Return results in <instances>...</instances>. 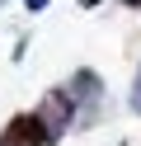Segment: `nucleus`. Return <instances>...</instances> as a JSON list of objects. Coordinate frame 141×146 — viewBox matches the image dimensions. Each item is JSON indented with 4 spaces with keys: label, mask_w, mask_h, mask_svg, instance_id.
<instances>
[{
    "label": "nucleus",
    "mask_w": 141,
    "mask_h": 146,
    "mask_svg": "<svg viewBox=\"0 0 141 146\" xmlns=\"http://www.w3.org/2000/svg\"><path fill=\"white\" fill-rule=\"evenodd\" d=\"M132 113H141V71H136V80H132Z\"/></svg>",
    "instance_id": "nucleus-4"
},
{
    "label": "nucleus",
    "mask_w": 141,
    "mask_h": 146,
    "mask_svg": "<svg viewBox=\"0 0 141 146\" xmlns=\"http://www.w3.org/2000/svg\"><path fill=\"white\" fill-rule=\"evenodd\" d=\"M122 5H127V10H141V0H122Z\"/></svg>",
    "instance_id": "nucleus-6"
},
{
    "label": "nucleus",
    "mask_w": 141,
    "mask_h": 146,
    "mask_svg": "<svg viewBox=\"0 0 141 146\" xmlns=\"http://www.w3.org/2000/svg\"><path fill=\"white\" fill-rule=\"evenodd\" d=\"M38 118H42V127H47V137H52V146L61 141L66 132H71V123H75V99H71V90H47V99L38 104Z\"/></svg>",
    "instance_id": "nucleus-1"
},
{
    "label": "nucleus",
    "mask_w": 141,
    "mask_h": 146,
    "mask_svg": "<svg viewBox=\"0 0 141 146\" xmlns=\"http://www.w3.org/2000/svg\"><path fill=\"white\" fill-rule=\"evenodd\" d=\"M24 5H28V10H47V0H24Z\"/></svg>",
    "instance_id": "nucleus-5"
},
{
    "label": "nucleus",
    "mask_w": 141,
    "mask_h": 146,
    "mask_svg": "<svg viewBox=\"0 0 141 146\" xmlns=\"http://www.w3.org/2000/svg\"><path fill=\"white\" fill-rule=\"evenodd\" d=\"M0 5H9V0H0Z\"/></svg>",
    "instance_id": "nucleus-7"
},
{
    "label": "nucleus",
    "mask_w": 141,
    "mask_h": 146,
    "mask_svg": "<svg viewBox=\"0 0 141 146\" xmlns=\"http://www.w3.org/2000/svg\"><path fill=\"white\" fill-rule=\"evenodd\" d=\"M66 90H71V99H75V118H80V123H94V118H99V104H103V80L94 76V71H75V80Z\"/></svg>",
    "instance_id": "nucleus-2"
},
{
    "label": "nucleus",
    "mask_w": 141,
    "mask_h": 146,
    "mask_svg": "<svg viewBox=\"0 0 141 146\" xmlns=\"http://www.w3.org/2000/svg\"><path fill=\"white\" fill-rule=\"evenodd\" d=\"M0 146H52V137H47L42 118L38 113H19L5 123V132H0Z\"/></svg>",
    "instance_id": "nucleus-3"
}]
</instances>
